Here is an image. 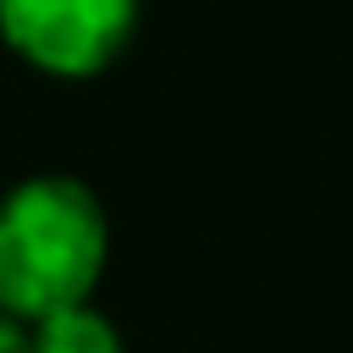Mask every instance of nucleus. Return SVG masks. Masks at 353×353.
Wrapping results in <instances>:
<instances>
[{
    "label": "nucleus",
    "instance_id": "nucleus-1",
    "mask_svg": "<svg viewBox=\"0 0 353 353\" xmlns=\"http://www.w3.org/2000/svg\"><path fill=\"white\" fill-rule=\"evenodd\" d=\"M110 259V221L66 171L22 176L0 199V309L22 325L88 303Z\"/></svg>",
    "mask_w": 353,
    "mask_h": 353
},
{
    "label": "nucleus",
    "instance_id": "nucleus-2",
    "mask_svg": "<svg viewBox=\"0 0 353 353\" xmlns=\"http://www.w3.org/2000/svg\"><path fill=\"white\" fill-rule=\"evenodd\" d=\"M143 0H0V44L44 77H99L138 28Z\"/></svg>",
    "mask_w": 353,
    "mask_h": 353
},
{
    "label": "nucleus",
    "instance_id": "nucleus-3",
    "mask_svg": "<svg viewBox=\"0 0 353 353\" xmlns=\"http://www.w3.org/2000/svg\"><path fill=\"white\" fill-rule=\"evenodd\" d=\"M28 353H127L116 320L105 309L88 303H72V309H55L44 320L28 325Z\"/></svg>",
    "mask_w": 353,
    "mask_h": 353
},
{
    "label": "nucleus",
    "instance_id": "nucleus-4",
    "mask_svg": "<svg viewBox=\"0 0 353 353\" xmlns=\"http://www.w3.org/2000/svg\"><path fill=\"white\" fill-rule=\"evenodd\" d=\"M0 353H28V325L0 309Z\"/></svg>",
    "mask_w": 353,
    "mask_h": 353
}]
</instances>
